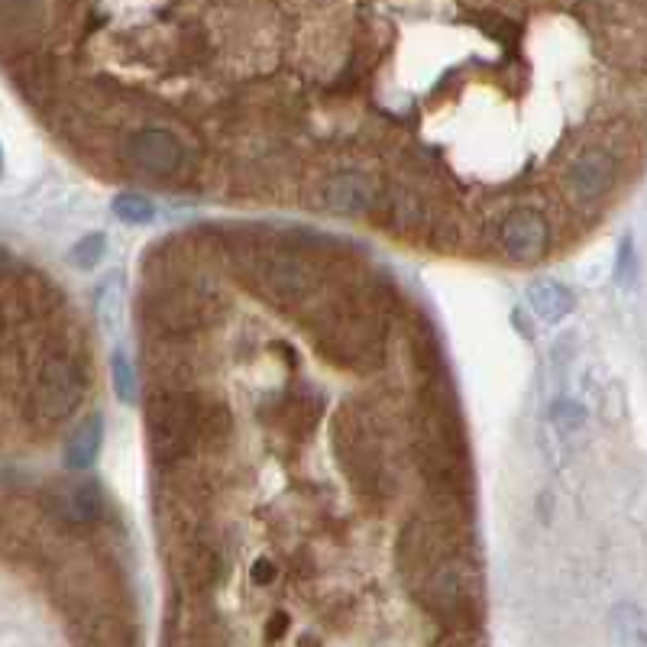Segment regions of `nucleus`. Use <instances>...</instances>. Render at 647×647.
<instances>
[{"label": "nucleus", "mask_w": 647, "mask_h": 647, "mask_svg": "<svg viewBox=\"0 0 647 647\" xmlns=\"http://www.w3.org/2000/svg\"><path fill=\"white\" fill-rule=\"evenodd\" d=\"M334 440H337V457L350 476V486L360 495H379L385 466H382V440L376 434L373 418H366L360 408H343L334 424Z\"/></svg>", "instance_id": "20e7f679"}, {"label": "nucleus", "mask_w": 647, "mask_h": 647, "mask_svg": "<svg viewBox=\"0 0 647 647\" xmlns=\"http://www.w3.org/2000/svg\"><path fill=\"white\" fill-rule=\"evenodd\" d=\"M550 230L544 224V217L531 208H518L502 220V250L512 263H538L547 253Z\"/></svg>", "instance_id": "6e6552de"}, {"label": "nucleus", "mask_w": 647, "mask_h": 647, "mask_svg": "<svg viewBox=\"0 0 647 647\" xmlns=\"http://www.w3.org/2000/svg\"><path fill=\"white\" fill-rule=\"evenodd\" d=\"M625 272H631V243H622V266H618V279L625 282Z\"/></svg>", "instance_id": "412c9836"}, {"label": "nucleus", "mask_w": 647, "mask_h": 647, "mask_svg": "<svg viewBox=\"0 0 647 647\" xmlns=\"http://www.w3.org/2000/svg\"><path fill=\"white\" fill-rule=\"evenodd\" d=\"M59 505H62V518L68 525H94L104 512V495L98 483L85 479V483H75L68 489Z\"/></svg>", "instance_id": "ddd939ff"}, {"label": "nucleus", "mask_w": 647, "mask_h": 647, "mask_svg": "<svg viewBox=\"0 0 647 647\" xmlns=\"http://www.w3.org/2000/svg\"><path fill=\"white\" fill-rule=\"evenodd\" d=\"M104 444V424L98 415L85 418L75 428V434L68 437V447H65V466L72 473H88L94 463H98V453Z\"/></svg>", "instance_id": "f8f14e48"}, {"label": "nucleus", "mask_w": 647, "mask_h": 647, "mask_svg": "<svg viewBox=\"0 0 647 647\" xmlns=\"http://www.w3.org/2000/svg\"><path fill=\"white\" fill-rule=\"evenodd\" d=\"M314 347L337 366L373 369L385 356V324L373 308L340 301L314 327Z\"/></svg>", "instance_id": "f03ea898"}, {"label": "nucleus", "mask_w": 647, "mask_h": 647, "mask_svg": "<svg viewBox=\"0 0 647 647\" xmlns=\"http://www.w3.org/2000/svg\"><path fill=\"white\" fill-rule=\"evenodd\" d=\"M528 301H531V308L538 311V318H544L550 324L563 321L576 308L573 295L560 282H554V279H538V282H534L528 288Z\"/></svg>", "instance_id": "4468645a"}, {"label": "nucleus", "mask_w": 647, "mask_h": 647, "mask_svg": "<svg viewBox=\"0 0 647 647\" xmlns=\"http://www.w3.org/2000/svg\"><path fill=\"white\" fill-rule=\"evenodd\" d=\"M259 279H263V288L272 301H279V305H298V301H305L314 295V288H318V279H314V272L301 263L295 256H269L259 263Z\"/></svg>", "instance_id": "0eeeda50"}, {"label": "nucleus", "mask_w": 647, "mask_h": 647, "mask_svg": "<svg viewBox=\"0 0 647 647\" xmlns=\"http://www.w3.org/2000/svg\"><path fill=\"white\" fill-rule=\"evenodd\" d=\"M563 185L580 204H596L615 185V159L605 149H586L567 165Z\"/></svg>", "instance_id": "1a4fd4ad"}, {"label": "nucleus", "mask_w": 647, "mask_h": 647, "mask_svg": "<svg viewBox=\"0 0 647 647\" xmlns=\"http://www.w3.org/2000/svg\"><path fill=\"white\" fill-rule=\"evenodd\" d=\"M149 318H153L156 330L165 337L191 334V330H198L204 324V305L191 288H178V292L156 298Z\"/></svg>", "instance_id": "9d476101"}, {"label": "nucleus", "mask_w": 647, "mask_h": 647, "mask_svg": "<svg viewBox=\"0 0 647 647\" xmlns=\"http://www.w3.org/2000/svg\"><path fill=\"white\" fill-rule=\"evenodd\" d=\"M415 457L428 489L444 502H463L470 492L463 434L444 398H424L415 418Z\"/></svg>", "instance_id": "f257e3e1"}, {"label": "nucleus", "mask_w": 647, "mask_h": 647, "mask_svg": "<svg viewBox=\"0 0 647 647\" xmlns=\"http://www.w3.org/2000/svg\"><path fill=\"white\" fill-rule=\"evenodd\" d=\"M81 395H85V379H81V366L72 356H49L39 366L33 392H30V415L39 424L65 421L78 408Z\"/></svg>", "instance_id": "39448f33"}, {"label": "nucleus", "mask_w": 647, "mask_h": 647, "mask_svg": "<svg viewBox=\"0 0 647 647\" xmlns=\"http://www.w3.org/2000/svg\"><path fill=\"white\" fill-rule=\"evenodd\" d=\"M110 379H114L120 402H136V369L130 366L123 350H114V356H110Z\"/></svg>", "instance_id": "f3484780"}, {"label": "nucleus", "mask_w": 647, "mask_h": 647, "mask_svg": "<svg viewBox=\"0 0 647 647\" xmlns=\"http://www.w3.org/2000/svg\"><path fill=\"white\" fill-rule=\"evenodd\" d=\"M110 211H114L123 224H149V220L156 217V204L146 195H136V191H123V195H117L114 204H110Z\"/></svg>", "instance_id": "dca6fc26"}, {"label": "nucleus", "mask_w": 647, "mask_h": 647, "mask_svg": "<svg viewBox=\"0 0 647 647\" xmlns=\"http://www.w3.org/2000/svg\"><path fill=\"white\" fill-rule=\"evenodd\" d=\"M373 182L363 172H340L334 175L321 191V204L330 214H343V217H360L373 208Z\"/></svg>", "instance_id": "9b49d317"}, {"label": "nucleus", "mask_w": 647, "mask_h": 647, "mask_svg": "<svg viewBox=\"0 0 647 647\" xmlns=\"http://www.w3.org/2000/svg\"><path fill=\"white\" fill-rule=\"evenodd\" d=\"M233 424L224 405H201V421H198V444L220 447L230 437Z\"/></svg>", "instance_id": "2eb2a0df"}, {"label": "nucleus", "mask_w": 647, "mask_h": 647, "mask_svg": "<svg viewBox=\"0 0 647 647\" xmlns=\"http://www.w3.org/2000/svg\"><path fill=\"white\" fill-rule=\"evenodd\" d=\"M107 253V243H104V233H91V237L78 240V246L72 250V263L78 269H94L104 259Z\"/></svg>", "instance_id": "a211bd4d"}, {"label": "nucleus", "mask_w": 647, "mask_h": 647, "mask_svg": "<svg viewBox=\"0 0 647 647\" xmlns=\"http://www.w3.org/2000/svg\"><path fill=\"white\" fill-rule=\"evenodd\" d=\"M201 402L185 389H156L146 402V434L156 463L172 466L198 447Z\"/></svg>", "instance_id": "7ed1b4c3"}, {"label": "nucleus", "mask_w": 647, "mask_h": 647, "mask_svg": "<svg viewBox=\"0 0 647 647\" xmlns=\"http://www.w3.org/2000/svg\"><path fill=\"white\" fill-rule=\"evenodd\" d=\"M550 421H554V428H557L563 437H573L576 431L583 428L586 411H583L580 405H573V402H557L554 411H550Z\"/></svg>", "instance_id": "6ab92c4d"}, {"label": "nucleus", "mask_w": 647, "mask_h": 647, "mask_svg": "<svg viewBox=\"0 0 647 647\" xmlns=\"http://www.w3.org/2000/svg\"><path fill=\"white\" fill-rule=\"evenodd\" d=\"M279 567H275V560H266V557H256L253 563H250V583L256 586V589H266V586H272V583H279Z\"/></svg>", "instance_id": "aec40b11"}, {"label": "nucleus", "mask_w": 647, "mask_h": 647, "mask_svg": "<svg viewBox=\"0 0 647 647\" xmlns=\"http://www.w3.org/2000/svg\"><path fill=\"white\" fill-rule=\"evenodd\" d=\"M123 159H127L136 172L165 178L175 175L185 162V149L175 140L169 130L159 127H146L140 133H133L127 143H123Z\"/></svg>", "instance_id": "423d86ee"}]
</instances>
